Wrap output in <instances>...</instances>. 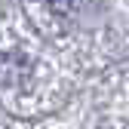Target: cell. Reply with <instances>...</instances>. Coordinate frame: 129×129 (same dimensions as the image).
I'll return each instance as SVG.
<instances>
[{"mask_svg": "<svg viewBox=\"0 0 129 129\" xmlns=\"http://www.w3.org/2000/svg\"><path fill=\"white\" fill-rule=\"evenodd\" d=\"M55 12H61V15H68V12H74V6H77V0H46Z\"/></svg>", "mask_w": 129, "mask_h": 129, "instance_id": "1", "label": "cell"}]
</instances>
